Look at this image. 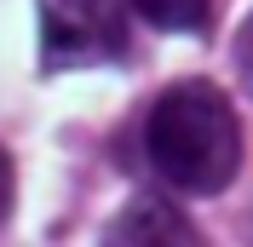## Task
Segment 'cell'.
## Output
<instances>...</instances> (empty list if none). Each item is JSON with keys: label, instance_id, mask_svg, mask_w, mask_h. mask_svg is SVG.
I'll use <instances>...</instances> for the list:
<instances>
[{"label": "cell", "instance_id": "obj_3", "mask_svg": "<svg viewBox=\"0 0 253 247\" xmlns=\"http://www.w3.org/2000/svg\"><path fill=\"white\" fill-rule=\"evenodd\" d=\"M104 247H207L202 230L161 196H132L121 213L110 218Z\"/></svg>", "mask_w": 253, "mask_h": 247}, {"label": "cell", "instance_id": "obj_6", "mask_svg": "<svg viewBox=\"0 0 253 247\" xmlns=\"http://www.w3.org/2000/svg\"><path fill=\"white\" fill-rule=\"evenodd\" d=\"M12 218V161H6V150H0V224Z\"/></svg>", "mask_w": 253, "mask_h": 247}, {"label": "cell", "instance_id": "obj_4", "mask_svg": "<svg viewBox=\"0 0 253 247\" xmlns=\"http://www.w3.org/2000/svg\"><path fill=\"white\" fill-rule=\"evenodd\" d=\"M132 12H138L150 29L202 35V29H207V12H213V0H132Z\"/></svg>", "mask_w": 253, "mask_h": 247}, {"label": "cell", "instance_id": "obj_2", "mask_svg": "<svg viewBox=\"0 0 253 247\" xmlns=\"http://www.w3.org/2000/svg\"><path fill=\"white\" fill-rule=\"evenodd\" d=\"M126 52L121 0H41V69H86Z\"/></svg>", "mask_w": 253, "mask_h": 247}, {"label": "cell", "instance_id": "obj_5", "mask_svg": "<svg viewBox=\"0 0 253 247\" xmlns=\"http://www.w3.org/2000/svg\"><path fill=\"white\" fill-rule=\"evenodd\" d=\"M236 75H242V92L253 98V12L242 17V29H236Z\"/></svg>", "mask_w": 253, "mask_h": 247}, {"label": "cell", "instance_id": "obj_1", "mask_svg": "<svg viewBox=\"0 0 253 247\" xmlns=\"http://www.w3.org/2000/svg\"><path fill=\"white\" fill-rule=\"evenodd\" d=\"M144 161L184 196H219L242 172V121L213 81H173L144 115Z\"/></svg>", "mask_w": 253, "mask_h": 247}]
</instances>
